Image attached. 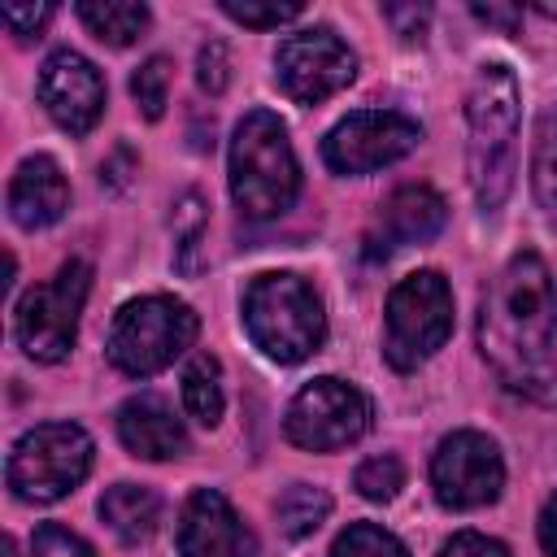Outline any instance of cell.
<instances>
[{
  "label": "cell",
  "instance_id": "6da1fadb",
  "mask_svg": "<svg viewBox=\"0 0 557 557\" xmlns=\"http://www.w3.org/2000/svg\"><path fill=\"white\" fill-rule=\"evenodd\" d=\"M479 352L531 400H557V292L540 252H513L479 300Z\"/></svg>",
  "mask_w": 557,
  "mask_h": 557
},
{
  "label": "cell",
  "instance_id": "7a4b0ae2",
  "mask_svg": "<svg viewBox=\"0 0 557 557\" xmlns=\"http://www.w3.org/2000/svg\"><path fill=\"white\" fill-rule=\"evenodd\" d=\"M518 78L509 65H479L466 96V165L479 209H500L513 187V148H518Z\"/></svg>",
  "mask_w": 557,
  "mask_h": 557
},
{
  "label": "cell",
  "instance_id": "3957f363",
  "mask_svg": "<svg viewBox=\"0 0 557 557\" xmlns=\"http://www.w3.org/2000/svg\"><path fill=\"white\" fill-rule=\"evenodd\" d=\"M300 191V161L287 139V126L270 109L244 113L231 135V196L244 218L270 222L292 209Z\"/></svg>",
  "mask_w": 557,
  "mask_h": 557
},
{
  "label": "cell",
  "instance_id": "277c9868",
  "mask_svg": "<svg viewBox=\"0 0 557 557\" xmlns=\"http://www.w3.org/2000/svg\"><path fill=\"white\" fill-rule=\"evenodd\" d=\"M244 326L248 339L283 366H296L305 357H313L326 339V313L318 292L287 270L274 274H257L244 292Z\"/></svg>",
  "mask_w": 557,
  "mask_h": 557
},
{
  "label": "cell",
  "instance_id": "5b68a950",
  "mask_svg": "<svg viewBox=\"0 0 557 557\" xmlns=\"http://www.w3.org/2000/svg\"><path fill=\"white\" fill-rule=\"evenodd\" d=\"M196 331H200V318L191 313V305L174 296H139L117 309L104 348L122 374L148 379L174 366L196 344Z\"/></svg>",
  "mask_w": 557,
  "mask_h": 557
},
{
  "label": "cell",
  "instance_id": "8992f818",
  "mask_svg": "<svg viewBox=\"0 0 557 557\" xmlns=\"http://www.w3.org/2000/svg\"><path fill=\"white\" fill-rule=\"evenodd\" d=\"M453 335V287L440 270L405 274L383 309V357L392 370H418Z\"/></svg>",
  "mask_w": 557,
  "mask_h": 557
},
{
  "label": "cell",
  "instance_id": "52a82bcc",
  "mask_svg": "<svg viewBox=\"0 0 557 557\" xmlns=\"http://www.w3.org/2000/svg\"><path fill=\"white\" fill-rule=\"evenodd\" d=\"M91 435L78 422H44L30 426L4 466V483L26 505H52L70 496L91 470Z\"/></svg>",
  "mask_w": 557,
  "mask_h": 557
},
{
  "label": "cell",
  "instance_id": "ba28073f",
  "mask_svg": "<svg viewBox=\"0 0 557 557\" xmlns=\"http://www.w3.org/2000/svg\"><path fill=\"white\" fill-rule=\"evenodd\" d=\"M91 292V265L87 261H65L48 283L30 287L17 309H13V335L26 357L35 361H65L78 335V313Z\"/></svg>",
  "mask_w": 557,
  "mask_h": 557
},
{
  "label": "cell",
  "instance_id": "9c48e42d",
  "mask_svg": "<svg viewBox=\"0 0 557 557\" xmlns=\"http://www.w3.org/2000/svg\"><path fill=\"white\" fill-rule=\"evenodd\" d=\"M283 431L296 448H309V453L348 448L370 431V396L348 379L322 374L292 396Z\"/></svg>",
  "mask_w": 557,
  "mask_h": 557
},
{
  "label": "cell",
  "instance_id": "30bf717a",
  "mask_svg": "<svg viewBox=\"0 0 557 557\" xmlns=\"http://www.w3.org/2000/svg\"><path fill=\"white\" fill-rule=\"evenodd\" d=\"M422 139V126L396 109H357L339 117L322 139V161L335 174H374L409 157Z\"/></svg>",
  "mask_w": 557,
  "mask_h": 557
},
{
  "label": "cell",
  "instance_id": "8fae6325",
  "mask_svg": "<svg viewBox=\"0 0 557 557\" xmlns=\"http://www.w3.org/2000/svg\"><path fill=\"white\" fill-rule=\"evenodd\" d=\"M352 78H357V57L326 26L296 30L274 52V83L296 104H322L326 96L344 91Z\"/></svg>",
  "mask_w": 557,
  "mask_h": 557
},
{
  "label": "cell",
  "instance_id": "7c38bea8",
  "mask_svg": "<svg viewBox=\"0 0 557 557\" xmlns=\"http://www.w3.org/2000/svg\"><path fill=\"white\" fill-rule=\"evenodd\" d=\"M431 487L444 509H483L505 487L500 448L483 431H453L431 457Z\"/></svg>",
  "mask_w": 557,
  "mask_h": 557
},
{
  "label": "cell",
  "instance_id": "4fadbf2b",
  "mask_svg": "<svg viewBox=\"0 0 557 557\" xmlns=\"http://www.w3.org/2000/svg\"><path fill=\"white\" fill-rule=\"evenodd\" d=\"M39 104L61 131L87 135L104 113V78L83 52L57 48L39 70Z\"/></svg>",
  "mask_w": 557,
  "mask_h": 557
},
{
  "label": "cell",
  "instance_id": "5bb4252c",
  "mask_svg": "<svg viewBox=\"0 0 557 557\" xmlns=\"http://www.w3.org/2000/svg\"><path fill=\"white\" fill-rule=\"evenodd\" d=\"M444 222H448L444 196L426 183H405L383 200L374 226L366 231V257L379 261V257H392L396 248L426 244L444 231Z\"/></svg>",
  "mask_w": 557,
  "mask_h": 557
},
{
  "label": "cell",
  "instance_id": "9a60e30c",
  "mask_svg": "<svg viewBox=\"0 0 557 557\" xmlns=\"http://www.w3.org/2000/svg\"><path fill=\"white\" fill-rule=\"evenodd\" d=\"M178 553L183 557H252L257 540L222 492L200 487L187 496L178 513Z\"/></svg>",
  "mask_w": 557,
  "mask_h": 557
},
{
  "label": "cell",
  "instance_id": "2e32d148",
  "mask_svg": "<svg viewBox=\"0 0 557 557\" xmlns=\"http://www.w3.org/2000/svg\"><path fill=\"white\" fill-rule=\"evenodd\" d=\"M117 440L131 457L144 461H170L187 453V426L183 418L152 392H139L131 400H122L117 409Z\"/></svg>",
  "mask_w": 557,
  "mask_h": 557
},
{
  "label": "cell",
  "instance_id": "e0dca14e",
  "mask_svg": "<svg viewBox=\"0 0 557 557\" xmlns=\"http://www.w3.org/2000/svg\"><path fill=\"white\" fill-rule=\"evenodd\" d=\"M65 209H70V183L61 165L44 152L26 157L9 178V218L22 231H39V226L61 222Z\"/></svg>",
  "mask_w": 557,
  "mask_h": 557
},
{
  "label": "cell",
  "instance_id": "ac0fdd59",
  "mask_svg": "<svg viewBox=\"0 0 557 557\" xmlns=\"http://www.w3.org/2000/svg\"><path fill=\"white\" fill-rule=\"evenodd\" d=\"M100 518L122 544H148L161 522V496L144 483H113L100 496Z\"/></svg>",
  "mask_w": 557,
  "mask_h": 557
},
{
  "label": "cell",
  "instance_id": "d6986e66",
  "mask_svg": "<svg viewBox=\"0 0 557 557\" xmlns=\"http://www.w3.org/2000/svg\"><path fill=\"white\" fill-rule=\"evenodd\" d=\"M78 22L109 48H126L148 30V9L135 0H83Z\"/></svg>",
  "mask_w": 557,
  "mask_h": 557
},
{
  "label": "cell",
  "instance_id": "ffe728a7",
  "mask_svg": "<svg viewBox=\"0 0 557 557\" xmlns=\"http://www.w3.org/2000/svg\"><path fill=\"white\" fill-rule=\"evenodd\" d=\"M183 409L200 426H218L222 422L226 392H222V366H218V357L200 352V357L187 361V370H183Z\"/></svg>",
  "mask_w": 557,
  "mask_h": 557
},
{
  "label": "cell",
  "instance_id": "44dd1931",
  "mask_svg": "<svg viewBox=\"0 0 557 557\" xmlns=\"http://www.w3.org/2000/svg\"><path fill=\"white\" fill-rule=\"evenodd\" d=\"M326 513H331V496H326L322 487H313V483H292V487H283V496L274 500V518H278V531H283L287 540L313 535V531L326 522Z\"/></svg>",
  "mask_w": 557,
  "mask_h": 557
},
{
  "label": "cell",
  "instance_id": "7402d4cb",
  "mask_svg": "<svg viewBox=\"0 0 557 557\" xmlns=\"http://www.w3.org/2000/svg\"><path fill=\"white\" fill-rule=\"evenodd\" d=\"M531 187H535L540 209L557 222V109H548V117L540 122L535 157H531Z\"/></svg>",
  "mask_w": 557,
  "mask_h": 557
},
{
  "label": "cell",
  "instance_id": "603a6c76",
  "mask_svg": "<svg viewBox=\"0 0 557 557\" xmlns=\"http://www.w3.org/2000/svg\"><path fill=\"white\" fill-rule=\"evenodd\" d=\"M326 557H409V548L392 531H383L374 522H352V527H344L335 535Z\"/></svg>",
  "mask_w": 557,
  "mask_h": 557
},
{
  "label": "cell",
  "instance_id": "cb8c5ba5",
  "mask_svg": "<svg viewBox=\"0 0 557 557\" xmlns=\"http://www.w3.org/2000/svg\"><path fill=\"white\" fill-rule=\"evenodd\" d=\"M131 96L144 109L148 122H157L165 113V96H170V61L165 57H148L135 74H131Z\"/></svg>",
  "mask_w": 557,
  "mask_h": 557
},
{
  "label": "cell",
  "instance_id": "d4e9b609",
  "mask_svg": "<svg viewBox=\"0 0 557 557\" xmlns=\"http://www.w3.org/2000/svg\"><path fill=\"white\" fill-rule=\"evenodd\" d=\"M352 487H357L366 500H392V496L405 487V466H400V457L383 453V457L361 461L357 474H352Z\"/></svg>",
  "mask_w": 557,
  "mask_h": 557
},
{
  "label": "cell",
  "instance_id": "484cf974",
  "mask_svg": "<svg viewBox=\"0 0 557 557\" xmlns=\"http://www.w3.org/2000/svg\"><path fill=\"white\" fill-rule=\"evenodd\" d=\"M222 13L235 17V22H244V26L265 30V26H283V22L300 17L305 4L300 0H283V4L278 0H222Z\"/></svg>",
  "mask_w": 557,
  "mask_h": 557
},
{
  "label": "cell",
  "instance_id": "4316f807",
  "mask_svg": "<svg viewBox=\"0 0 557 557\" xmlns=\"http://www.w3.org/2000/svg\"><path fill=\"white\" fill-rule=\"evenodd\" d=\"M200 231H205V205L196 191H187L178 205H174V235H178V265L191 270V252L200 244Z\"/></svg>",
  "mask_w": 557,
  "mask_h": 557
},
{
  "label": "cell",
  "instance_id": "83f0119b",
  "mask_svg": "<svg viewBox=\"0 0 557 557\" xmlns=\"http://www.w3.org/2000/svg\"><path fill=\"white\" fill-rule=\"evenodd\" d=\"M30 548H35V557H96V553L87 548V540L74 535L70 527H61V522H44V527L35 531Z\"/></svg>",
  "mask_w": 557,
  "mask_h": 557
},
{
  "label": "cell",
  "instance_id": "f1b7e54d",
  "mask_svg": "<svg viewBox=\"0 0 557 557\" xmlns=\"http://www.w3.org/2000/svg\"><path fill=\"white\" fill-rule=\"evenodd\" d=\"M196 83H200V91H209V96H222V91H226V83H231V61H226V44H222V39H209V44L200 48V57H196Z\"/></svg>",
  "mask_w": 557,
  "mask_h": 557
},
{
  "label": "cell",
  "instance_id": "f546056e",
  "mask_svg": "<svg viewBox=\"0 0 557 557\" xmlns=\"http://www.w3.org/2000/svg\"><path fill=\"white\" fill-rule=\"evenodd\" d=\"M0 17H4V26H9V35H17V39H30V35H39L44 26H48V17H52V4H0Z\"/></svg>",
  "mask_w": 557,
  "mask_h": 557
},
{
  "label": "cell",
  "instance_id": "4dcf8cb0",
  "mask_svg": "<svg viewBox=\"0 0 557 557\" xmlns=\"http://www.w3.org/2000/svg\"><path fill=\"white\" fill-rule=\"evenodd\" d=\"M383 17L392 22V30L400 39H422L426 35V22H431V9L426 4H383Z\"/></svg>",
  "mask_w": 557,
  "mask_h": 557
},
{
  "label": "cell",
  "instance_id": "1f68e13d",
  "mask_svg": "<svg viewBox=\"0 0 557 557\" xmlns=\"http://www.w3.org/2000/svg\"><path fill=\"white\" fill-rule=\"evenodd\" d=\"M440 557H509V548H505L500 540H492V535L461 531V535H453V540L440 548Z\"/></svg>",
  "mask_w": 557,
  "mask_h": 557
},
{
  "label": "cell",
  "instance_id": "d6a6232c",
  "mask_svg": "<svg viewBox=\"0 0 557 557\" xmlns=\"http://www.w3.org/2000/svg\"><path fill=\"white\" fill-rule=\"evenodd\" d=\"M470 13L479 17V22H487V26H505V30H513L518 22H522V9L518 4H470Z\"/></svg>",
  "mask_w": 557,
  "mask_h": 557
},
{
  "label": "cell",
  "instance_id": "836d02e7",
  "mask_svg": "<svg viewBox=\"0 0 557 557\" xmlns=\"http://www.w3.org/2000/svg\"><path fill=\"white\" fill-rule=\"evenodd\" d=\"M540 544H544V557H557V492L540 509Z\"/></svg>",
  "mask_w": 557,
  "mask_h": 557
},
{
  "label": "cell",
  "instance_id": "e575fe53",
  "mask_svg": "<svg viewBox=\"0 0 557 557\" xmlns=\"http://www.w3.org/2000/svg\"><path fill=\"white\" fill-rule=\"evenodd\" d=\"M535 13H544V17H557V0H535Z\"/></svg>",
  "mask_w": 557,
  "mask_h": 557
}]
</instances>
